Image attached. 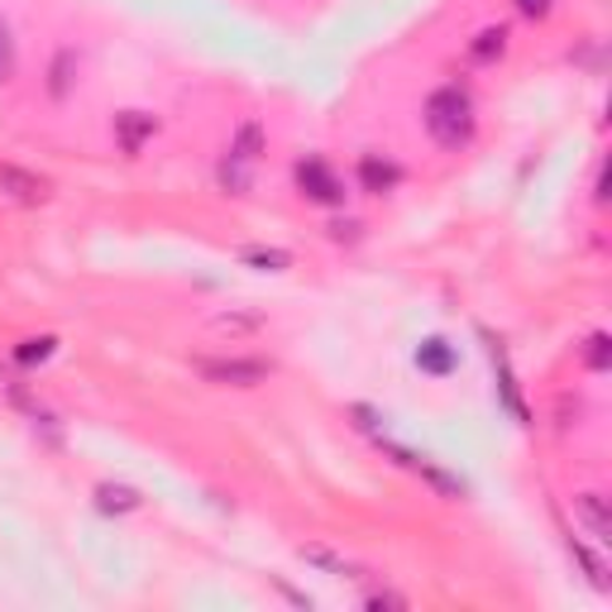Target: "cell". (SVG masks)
<instances>
[{"label": "cell", "instance_id": "52a82bcc", "mask_svg": "<svg viewBox=\"0 0 612 612\" xmlns=\"http://www.w3.org/2000/svg\"><path fill=\"white\" fill-rule=\"evenodd\" d=\"M493 369H498V397H502V407H508L512 417L527 426V402H522V392H517V382H512V369H508V355H502V345H493Z\"/></svg>", "mask_w": 612, "mask_h": 612}, {"label": "cell", "instance_id": "e0dca14e", "mask_svg": "<svg viewBox=\"0 0 612 612\" xmlns=\"http://www.w3.org/2000/svg\"><path fill=\"white\" fill-rule=\"evenodd\" d=\"M14 76V39H10V24L0 20V82Z\"/></svg>", "mask_w": 612, "mask_h": 612}, {"label": "cell", "instance_id": "7a4b0ae2", "mask_svg": "<svg viewBox=\"0 0 612 612\" xmlns=\"http://www.w3.org/2000/svg\"><path fill=\"white\" fill-rule=\"evenodd\" d=\"M297 187L306 202H316V206H340L345 202V182L330 173L320 159H302L297 163Z\"/></svg>", "mask_w": 612, "mask_h": 612}, {"label": "cell", "instance_id": "7c38bea8", "mask_svg": "<svg viewBox=\"0 0 612 612\" xmlns=\"http://www.w3.org/2000/svg\"><path fill=\"white\" fill-rule=\"evenodd\" d=\"M249 173H254V163H244V159H235V153H225V163H221V187L235 192V196H244V192H249Z\"/></svg>", "mask_w": 612, "mask_h": 612}, {"label": "cell", "instance_id": "30bf717a", "mask_svg": "<svg viewBox=\"0 0 612 612\" xmlns=\"http://www.w3.org/2000/svg\"><path fill=\"white\" fill-rule=\"evenodd\" d=\"M96 508L101 512H134V508H140V493L125 488V483H101L96 488Z\"/></svg>", "mask_w": 612, "mask_h": 612}, {"label": "cell", "instance_id": "d6986e66", "mask_svg": "<svg viewBox=\"0 0 612 612\" xmlns=\"http://www.w3.org/2000/svg\"><path fill=\"white\" fill-rule=\"evenodd\" d=\"M68 68H72V53H63L53 68V96H68Z\"/></svg>", "mask_w": 612, "mask_h": 612}, {"label": "cell", "instance_id": "2e32d148", "mask_svg": "<svg viewBox=\"0 0 612 612\" xmlns=\"http://www.w3.org/2000/svg\"><path fill=\"white\" fill-rule=\"evenodd\" d=\"M244 264L268 268V273H283L287 264H293V254H287V249H244Z\"/></svg>", "mask_w": 612, "mask_h": 612}, {"label": "cell", "instance_id": "8fae6325", "mask_svg": "<svg viewBox=\"0 0 612 612\" xmlns=\"http://www.w3.org/2000/svg\"><path fill=\"white\" fill-rule=\"evenodd\" d=\"M417 364L426 374H450L455 369V349L446 345V340H426L421 349H417Z\"/></svg>", "mask_w": 612, "mask_h": 612}, {"label": "cell", "instance_id": "8992f818", "mask_svg": "<svg viewBox=\"0 0 612 612\" xmlns=\"http://www.w3.org/2000/svg\"><path fill=\"white\" fill-rule=\"evenodd\" d=\"M574 517L589 527V536L599 545H612V517H608V502L599 493H579L574 498Z\"/></svg>", "mask_w": 612, "mask_h": 612}, {"label": "cell", "instance_id": "9c48e42d", "mask_svg": "<svg viewBox=\"0 0 612 612\" xmlns=\"http://www.w3.org/2000/svg\"><path fill=\"white\" fill-rule=\"evenodd\" d=\"M302 560H306V564H316V570H326V574H345V579H359V574H364L359 564H349V560H340V555H330L326 545H302Z\"/></svg>", "mask_w": 612, "mask_h": 612}, {"label": "cell", "instance_id": "44dd1931", "mask_svg": "<svg viewBox=\"0 0 612 612\" xmlns=\"http://www.w3.org/2000/svg\"><path fill=\"white\" fill-rule=\"evenodd\" d=\"M369 608H378V612L392 608L397 612V608H407V599H397V593H369Z\"/></svg>", "mask_w": 612, "mask_h": 612}, {"label": "cell", "instance_id": "ba28073f", "mask_svg": "<svg viewBox=\"0 0 612 612\" xmlns=\"http://www.w3.org/2000/svg\"><path fill=\"white\" fill-rule=\"evenodd\" d=\"M397 167L388 159H378V153H369V159L359 163V182H364V192H392L397 187Z\"/></svg>", "mask_w": 612, "mask_h": 612}, {"label": "cell", "instance_id": "6da1fadb", "mask_svg": "<svg viewBox=\"0 0 612 612\" xmlns=\"http://www.w3.org/2000/svg\"><path fill=\"white\" fill-rule=\"evenodd\" d=\"M426 130L440 149H465L473 140V101L459 86H440L426 101Z\"/></svg>", "mask_w": 612, "mask_h": 612}, {"label": "cell", "instance_id": "5bb4252c", "mask_svg": "<svg viewBox=\"0 0 612 612\" xmlns=\"http://www.w3.org/2000/svg\"><path fill=\"white\" fill-rule=\"evenodd\" d=\"M53 335H39V340H24L20 349H14V359L24 364V369H34V364H43V359H53Z\"/></svg>", "mask_w": 612, "mask_h": 612}, {"label": "cell", "instance_id": "3957f363", "mask_svg": "<svg viewBox=\"0 0 612 612\" xmlns=\"http://www.w3.org/2000/svg\"><path fill=\"white\" fill-rule=\"evenodd\" d=\"M49 182H43L39 173H24V167H14V163H0V196L14 206H39V202H49Z\"/></svg>", "mask_w": 612, "mask_h": 612}, {"label": "cell", "instance_id": "9a60e30c", "mask_svg": "<svg viewBox=\"0 0 612 612\" xmlns=\"http://www.w3.org/2000/svg\"><path fill=\"white\" fill-rule=\"evenodd\" d=\"M502 49H508V29H483L479 39H473V58H479V63H488V58H498Z\"/></svg>", "mask_w": 612, "mask_h": 612}, {"label": "cell", "instance_id": "277c9868", "mask_svg": "<svg viewBox=\"0 0 612 612\" xmlns=\"http://www.w3.org/2000/svg\"><path fill=\"white\" fill-rule=\"evenodd\" d=\"M202 374L211 382H230V388H254L268 378L264 359H202Z\"/></svg>", "mask_w": 612, "mask_h": 612}, {"label": "cell", "instance_id": "5b68a950", "mask_svg": "<svg viewBox=\"0 0 612 612\" xmlns=\"http://www.w3.org/2000/svg\"><path fill=\"white\" fill-rule=\"evenodd\" d=\"M153 134H159V120L153 115H144V111H120L115 115V140L125 153H140L144 140H153Z\"/></svg>", "mask_w": 612, "mask_h": 612}, {"label": "cell", "instance_id": "ffe728a7", "mask_svg": "<svg viewBox=\"0 0 612 612\" xmlns=\"http://www.w3.org/2000/svg\"><path fill=\"white\" fill-rule=\"evenodd\" d=\"M517 10H522L527 20H541V14H550V0H517Z\"/></svg>", "mask_w": 612, "mask_h": 612}, {"label": "cell", "instance_id": "4fadbf2b", "mask_svg": "<svg viewBox=\"0 0 612 612\" xmlns=\"http://www.w3.org/2000/svg\"><path fill=\"white\" fill-rule=\"evenodd\" d=\"M230 153H235V159H244V163H258V153H264V130L254 125H239V134H235V144H230Z\"/></svg>", "mask_w": 612, "mask_h": 612}, {"label": "cell", "instance_id": "ac0fdd59", "mask_svg": "<svg viewBox=\"0 0 612 612\" xmlns=\"http://www.w3.org/2000/svg\"><path fill=\"white\" fill-rule=\"evenodd\" d=\"M612 364V340L608 335H593L589 340V369H608Z\"/></svg>", "mask_w": 612, "mask_h": 612}]
</instances>
